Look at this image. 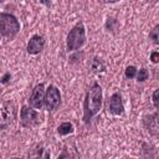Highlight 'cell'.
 <instances>
[{
    "mask_svg": "<svg viewBox=\"0 0 159 159\" xmlns=\"http://www.w3.org/2000/svg\"><path fill=\"white\" fill-rule=\"evenodd\" d=\"M84 116L83 119L86 123L91 120L93 116H96L102 108V88L98 83H93L89 91L87 92L84 99Z\"/></svg>",
    "mask_w": 159,
    "mask_h": 159,
    "instance_id": "cell-1",
    "label": "cell"
},
{
    "mask_svg": "<svg viewBox=\"0 0 159 159\" xmlns=\"http://www.w3.org/2000/svg\"><path fill=\"white\" fill-rule=\"evenodd\" d=\"M84 41H86V31L83 24L80 21L72 27V30L67 35V50L76 51L80 47H82Z\"/></svg>",
    "mask_w": 159,
    "mask_h": 159,
    "instance_id": "cell-2",
    "label": "cell"
},
{
    "mask_svg": "<svg viewBox=\"0 0 159 159\" xmlns=\"http://www.w3.org/2000/svg\"><path fill=\"white\" fill-rule=\"evenodd\" d=\"M20 31L17 19L11 14H0V34L6 39H12Z\"/></svg>",
    "mask_w": 159,
    "mask_h": 159,
    "instance_id": "cell-3",
    "label": "cell"
},
{
    "mask_svg": "<svg viewBox=\"0 0 159 159\" xmlns=\"http://www.w3.org/2000/svg\"><path fill=\"white\" fill-rule=\"evenodd\" d=\"M41 122V117L40 114L35 111V108L32 109V107H27V106H24L21 108V112H20V123L22 127H34V125H37L39 123Z\"/></svg>",
    "mask_w": 159,
    "mask_h": 159,
    "instance_id": "cell-4",
    "label": "cell"
},
{
    "mask_svg": "<svg viewBox=\"0 0 159 159\" xmlns=\"http://www.w3.org/2000/svg\"><path fill=\"white\" fill-rule=\"evenodd\" d=\"M61 103V94L57 87L55 86H48L47 89L45 91V106L47 111H55Z\"/></svg>",
    "mask_w": 159,
    "mask_h": 159,
    "instance_id": "cell-5",
    "label": "cell"
},
{
    "mask_svg": "<svg viewBox=\"0 0 159 159\" xmlns=\"http://www.w3.org/2000/svg\"><path fill=\"white\" fill-rule=\"evenodd\" d=\"M29 103H30V107H32L35 109H41L42 108V106L45 104V87H43L42 83L37 84L32 89Z\"/></svg>",
    "mask_w": 159,
    "mask_h": 159,
    "instance_id": "cell-6",
    "label": "cell"
},
{
    "mask_svg": "<svg viewBox=\"0 0 159 159\" xmlns=\"http://www.w3.org/2000/svg\"><path fill=\"white\" fill-rule=\"evenodd\" d=\"M45 46V40L42 36L40 35H34L30 41L27 42V47H26V51L29 55H37L42 51Z\"/></svg>",
    "mask_w": 159,
    "mask_h": 159,
    "instance_id": "cell-7",
    "label": "cell"
},
{
    "mask_svg": "<svg viewBox=\"0 0 159 159\" xmlns=\"http://www.w3.org/2000/svg\"><path fill=\"white\" fill-rule=\"evenodd\" d=\"M15 116H16V108H15L14 103L10 102V101L5 102V103L2 104V107H1V111H0V117H1V119H2L5 123H11V122L14 120Z\"/></svg>",
    "mask_w": 159,
    "mask_h": 159,
    "instance_id": "cell-8",
    "label": "cell"
},
{
    "mask_svg": "<svg viewBox=\"0 0 159 159\" xmlns=\"http://www.w3.org/2000/svg\"><path fill=\"white\" fill-rule=\"evenodd\" d=\"M109 112L116 114V116H119L124 112V104H123V101H122V96L119 93H113L111 99H109Z\"/></svg>",
    "mask_w": 159,
    "mask_h": 159,
    "instance_id": "cell-9",
    "label": "cell"
},
{
    "mask_svg": "<svg viewBox=\"0 0 159 159\" xmlns=\"http://www.w3.org/2000/svg\"><path fill=\"white\" fill-rule=\"evenodd\" d=\"M157 117H158L157 113H154L152 116L144 117V124L148 128L149 133L153 134V135H157L158 134V119H157Z\"/></svg>",
    "mask_w": 159,
    "mask_h": 159,
    "instance_id": "cell-10",
    "label": "cell"
},
{
    "mask_svg": "<svg viewBox=\"0 0 159 159\" xmlns=\"http://www.w3.org/2000/svg\"><path fill=\"white\" fill-rule=\"evenodd\" d=\"M73 130H75L73 124L70 123V122H63V123H61V124L58 125V128H57V132H58L60 135L71 134V133H73Z\"/></svg>",
    "mask_w": 159,
    "mask_h": 159,
    "instance_id": "cell-11",
    "label": "cell"
},
{
    "mask_svg": "<svg viewBox=\"0 0 159 159\" xmlns=\"http://www.w3.org/2000/svg\"><path fill=\"white\" fill-rule=\"evenodd\" d=\"M91 68H92V71L94 72V73H101V72H103L104 70H106V66H104V63L99 60V58H93V61H92V65H91Z\"/></svg>",
    "mask_w": 159,
    "mask_h": 159,
    "instance_id": "cell-12",
    "label": "cell"
},
{
    "mask_svg": "<svg viewBox=\"0 0 159 159\" xmlns=\"http://www.w3.org/2000/svg\"><path fill=\"white\" fill-rule=\"evenodd\" d=\"M149 37H150V40H153V42H154L155 45L159 43V25H157V26L150 31Z\"/></svg>",
    "mask_w": 159,
    "mask_h": 159,
    "instance_id": "cell-13",
    "label": "cell"
},
{
    "mask_svg": "<svg viewBox=\"0 0 159 159\" xmlns=\"http://www.w3.org/2000/svg\"><path fill=\"white\" fill-rule=\"evenodd\" d=\"M135 76H137V81H139V82H144L145 80H148L149 73H148V71H147L145 68H140L139 72H138Z\"/></svg>",
    "mask_w": 159,
    "mask_h": 159,
    "instance_id": "cell-14",
    "label": "cell"
},
{
    "mask_svg": "<svg viewBox=\"0 0 159 159\" xmlns=\"http://www.w3.org/2000/svg\"><path fill=\"white\" fill-rule=\"evenodd\" d=\"M137 75V68L134 66H128L125 68V77L127 78H134Z\"/></svg>",
    "mask_w": 159,
    "mask_h": 159,
    "instance_id": "cell-15",
    "label": "cell"
},
{
    "mask_svg": "<svg viewBox=\"0 0 159 159\" xmlns=\"http://www.w3.org/2000/svg\"><path fill=\"white\" fill-rule=\"evenodd\" d=\"M158 94H159V89H155L154 93H153V103H154V107H155V108L159 107V103H158Z\"/></svg>",
    "mask_w": 159,
    "mask_h": 159,
    "instance_id": "cell-16",
    "label": "cell"
},
{
    "mask_svg": "<svg viewBox=\"0 0 159 159\" xmlns=\"http://www.w3.org/2000/svg\"><path fill=\"white\" fill-rule=\"evenodd\" d=\"M117 21L114 20V19H108L107 20V24H106V27L108 29V30H111V31H113L114 29H113V24H116Z\"/></svg>",
    "mask_w": 159,
    "mask_h": 159,
    "instance_id": "cell-17",
    "label": "cell"
},
{
    "mask_svg": "<svg viewBox=\"0 0 159 159\" xmlns=\"http://www.w3.org/2000/svg\"><path fill=\"white\" fill-rule=\"evenodd\" d=\"M150 60H152L153 63H157V62L159 61V53H158L157 51H154V52L152 53V56H150Z\"/></svg>",
    "mask_w": 159,
    "mask_h": 159,
    "instance_id": "cell-18",
    "label": "cell"
},
{
    "mask_svg": "<svg viewBox=\"0 0 159 159\" xmlns=\"http://www.w3.org/2000/svg\"><path fill=\"white\" fill-rule=\"evenodd\" d=\"M10 77H11V76H10V73H6V75L1 78V82H2V83H6V82L9 81V78H10Z\"/></svg>",
    "mask_w": 159,
    "mask_h": 159,
    "instance_id": "cell-19",
    "label": "cell"
},
{
    "mask_svg": "<svg viewBox=\"0 0 159 159\" xmlns=\"http://www.w3.org/2000/svg\"><path fill=\"white\" fill-rule=\"evenodd\" d=\"M104 1H107V2H117L119 0H104Z\"/></svg>",
    "mask_w": 159,
    "mask_h": 159,
    "instance_id": "cell-20",
    "label": "cell"
},
{
    "mask_svg": "<svg viewBox=\"0 0 159 159\" xmlns=\"http://www.w3.org/2000/svg\"><path fill=\"white\" fill-rule=\"evenodd\" d=\"M42 1H43V2L46 4V5H48V0H42Z\"/></svg>",
    "mask_w": 159,
    "mask_h": 159,
    "instance_id": "cell-21",
    "label": "cell"
},
{
    "mask_svg": "<svg viewBox=\"0 0 159 159\" xmlns=\"http://www.w3.org/2000/svg\"><path fill=\"white\" fill-rule=\"evenodd\" d=\"M0 96H1V88H0Z\"/></svg>",
    "mask_w": 159,
    "mask_h": 159,
    "instance_id": "cell-22",
    "label": "cell"
},
{
    "mask_svg": "<svg viewBox=\"0 0 159 159\" xmlns=\"http://www.w3.org/2000/svg\"><path fill=\"white\" fill-rule=\"evenodd\" d=\"M0 1H1V0H0Z\"/></svg>",
    "mask_w": 159,
    "mask_h": 159,
    "instance_id": "cell-23",
    "label": "cell"
}]
</instances>
